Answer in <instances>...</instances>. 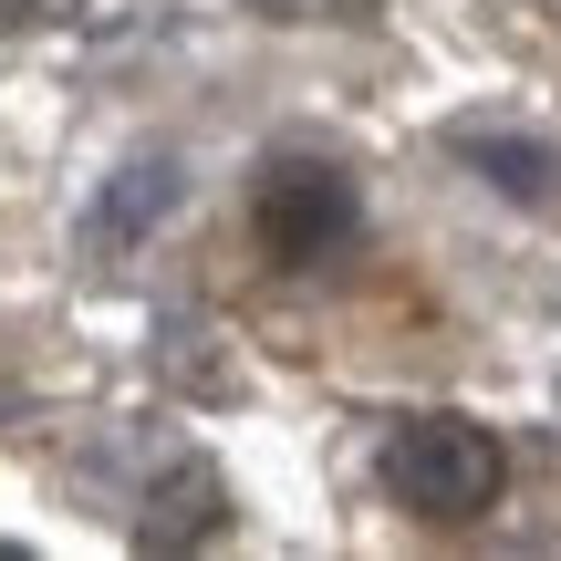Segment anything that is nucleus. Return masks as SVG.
Masks as SVG:
<instances>
[{
	"label": "nucleus",
	"instance_id": "5",
	"mask_svg": "<svg viewBox=\"0 0 561 561\" xmlns=\"http://www.w3.org/2000/svg\"><path fill=\"white\" fill-rule=\"evenodd\" d=\"M219 530H229V489H219V468H208V458L157 468L136 541H146V551H198V541H219Z\"/></svg>",
	"mask_w": 561,
	"mask_h": 561
},
{
	"label": "nucleus",
	"instance_id": "2",
	"mask_svg": "<svg viewBox=\"0 0 561 561\" xmlns=\"http://www.w3.org/2000/svg\"><path fill=\"white\" fill-rule=\"evenodd\" d=\"M250 229L280 271H322L364 240V187L333 157H271L261 187H250Z\"/></svg>",
	"mask_w": 561,
	"mask_h": 561
},
{
	"label": "nucleus",
	"instance_id": "6",
	"mask_svg": "<svg viewBox=\"0 0 561 561\" xmlns=\"http://www.w3.org/2000/svg\"><path fill=\"white\" fill-rule=\"evenodd\" d=\"M83 0H0V32H53V21H73Z\"/></svg>",
	"mask_w": 561,
	"mask_h": 561
},
{
	"label": "nucleus",
	"instance_id": "7",
	"mask_svg": "<svg viewBox=\"0 0 561 561\" xmlns=\"http://www.w3.org/2000/svg\"><path fill=\"white\" fill-rule=\"evenodd\" d=\"M261 11H280V21H312V11H343V0H261Z\"/></svg>",
	"mask_w": 561,
	"mask_h": 561
},
{
	"label": "nucleus",
	"instance_id": "1",
	"mask_svg": "<svg viewBox=\"0 0 561 561\" xmlns=\"http://www.w3.org/2000/svg\"><path fill=\"white\" fill-rule=\"evenodd\" d=\"M385 489H396L416 520L458 530V520H489L510 489V458L500 437H489L479 416H458V405H426V416H405L396 437H385Z\"/></svg>",
	"mask_w": 561,
	"mask_h": 561
},
{
	"label": "nucleus",
	"instance_id": "3",
	"mask_svg": "<svg viewBox=\"0 0 561 561\" xmlns=\"http://www.w3.org/2000/svg\"><path fill=\"white\" fill-rule=\"evenodd\" d=\"M178 198H187V167L167 157V146H136L125 167L94 178V198H83V219H73V250L94 271H115L125 250H146L167 219H178Z\"/></svg>",
	"mask_w": 561,
	"mask_h": 561
},
{
	"label": "nucleus",
	"instance_id": "8",
	"mask_svg": "<svg viewBox=\"0 0 561 561\" xmlns=\"http://www.w3.org/2000/svg\"><path fill=\"white\" fill-rule=\"evenodd\" d=\"M0 405H11V396H0Z\"/></svg>",
	"mask_w": 561,
	"mask_h": 561
},
{
	"label": "nucleus",
	"instance_id": "4",
	"mask_svg": "<svg viewBox=\"0 0 561 561\" xmlns=\"http://www.w3.org/2000/svg\"><path fill=\"white\" fill-rule=\"evenodd\" d=\"M447 157H458V167H468L479 187L520 198V208H561V146H551V136H530V125L447 115Z\"/></svg>",
	"mask_w": 561,
	"mask_h": 561
}]
</instances>
